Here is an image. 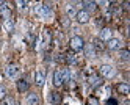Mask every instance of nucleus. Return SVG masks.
Segmentation results:
<instances>
[{"mask_svg": "<svg viewBox=\"0 0 130 105\" xmlns=\"http://www.w3.org/2000/svg\"><path fill=\"white\" fill-rule=\"evenodd\" d=\"M69 44H71V49H72L74 52L82 50V49H83V46H85V42H83V39H82L80 36H74V38H71Z\"/></svg>", "mask_w": 130, "mask_h": 105, "instance_id": "obj_1", "label": "nucleus"}, {"mask_svg": "<svg viewBox=\"0 0 130 105\" xmlns=\"http://www.w3.org/2000/svg\"><path fill=\"white\" fill-rule=\"evenodd\" d=\"M115 69H113V66H110V64H104V66H100V75L102 77H105V79H111V77H115Z\"/></svg>", "mask_w": 130, "mask_h": 105, "instance_id": "obj_2", "label": "nucleus"}, {"mask_svg": "<svg viewBox=\"0 0 130 105\" xmlns=\"http://www.w3.org/2000/svg\"><path fill=\"white\" fill-rule=\"evenodd\" d=\"M75 17H77V22H80V24H86V22L89 21V14L85 11V9H80V11H77Z\"/></svg>", "mask_w": 130, "mask_h": 105, "instance_id": "obj_3", "label": "nucleus"}, {"mask_svg": "<svg viewBox=\"0 0 130 105\" xmlns=\"http://www.w3.org/2000/svg\"><path fill=\"white\" fill-rule=\"evenodd\" d=\"M17 72H19V68L14 66V64L8 66V68L5 69V75H6V77H10V79H14L16 75H17Z\"/></svg>", "mask_w": 130, "mask_h": 105, "instance_id": "obj_4", "label": "nucleus"}, {"mask_svg": "<svg viewBox=\"0 0 130 105\" xmlns=\"http://www.w3.org/2000/svg\"><path fill=\"white\" fill-rule=\"evenodd\" d=\"M99 39H100L102 42L111 39V30H110V28H102L100 33H99Z\"/></svg>", "mask_w": 130, "mask_h": 105, "instance_id": "obj_5", "label": "nucleus"}, {"mask_svg": "<svg viewBox=\"0 0 130 105\" xmlns=\"http://www.w3.org/2000/svg\"><path fill=\"white\" fill-rule=\"evenodd\" d=\"M116 91H118L119 94H124V96H127V94L130 93L128 83H118V85H116Z\"/></svg>", "mask_w": 130, "mask_h": 105, "instance_id": "obj_6", "label": "nucleus"}, {"mask_svg": "<svg viewBox=\"0 0 130 105\" xmlns=\"http://www.w3.org/2000/svg\"><path fill=\"white\" fill-rule=\"evenodd\" d=\"M39 103V96L35 93H30L27 96V105H38Z\"/></svg>", "mask_w": 130, "mask_h": 105, "instance_id": "obj_7", "label": "nucleus"}, {"mask_svg": "<svg viewBox=\"0 0 130 105\" xmlns=\"http://www.w3.org/2000/svg\"><path fill=\"white\" fill-rule=\"evenodd\" d=\"M0 14H2V16H5L6 19L10 17V14H11V9H10V6H8V3H5V2H0Z\"/></svg>", "mask_w": 130, "mask_h": 105, "instance_id": "obj_8", "label": "nucleus"}, {"mask_svg": "<svg viewBox=\"0 0 130 105\" xmlns=\"http://www.w3.org/2000/svg\"><path fill=\"white\" fill-rule=\"evenodd\" d=\"M83 49H85V55L88 56V58H94V56H96V49L92 47V44L83 46Z\"/></svg>", "mask_w": 130, "mask_h": 105, "instance_id": "obj_9", "label": "nucleus"}, {"mask_svg": "<svg viewBox=\"0 0 130 105\" xmlns=\"http://www.w3.org/2000/svg\"><path fill=\"white\" fill-rule=\"evenodd\" d=\"M53 85H55V86H61V85H63L61 71H55V72H53Z\"/></svg>", "mask_w": 130, "mask_h": 105, "instance_id": "obj_10", "label": "nucleus"}, {"mask_svg": "<svg viewBox=\"0 0 130 105\" xmlns=\"http://www.w3.org/2000/svg\"><path fill=\"white\" fill-rule=\"evenodd\" d=\"M27 89H28V82L21 79V80H17V91L19 93H27Z\"/></svg>", "mask_w": 130, "mask_h": 105, "instance_id": "obj_11", "label": "nucleus"}, {"mask_svg": "<svg viewBox=\"0 0 130 105\" xmlns=\"http://www.w3.org/2000/svg\"><path fill=\"white\" fill-rule=\"evenodd\" d=\"M44 80H45V75H44V71H36V74H35V82H36V85H44Z\"/></svg>", "mask_w": 130, "mask_h": 105, "instance_id": "obj_12", "label": "nucleus"}, {"mask_svg": "<svg viewBox=\"0 0 130 105\" xmlns=\"http://www.w3.org/2000/svg\"><path fill=\"white\" fill-rule=\"evenodd\" d=\"M82 5L85 6V11L89 14L91 11H96V6H97V3L96 2H82Z\"/></svg>", "mask_w": 130, "mask_h": 105, "instance_id": "obj_13", "label": "nucleus"}, {"mask_svg": "<svg viewBox=\"0 0 130 105\" xmlns=\"http://www.w3.org/2000/svg\"><path fill=\"white\" fill-rule=\"evenodd\" d=\"M99 85H102V77H99V75H92V77L89 79V86L97 88Z\"/></svg>", "mask_w": 130, "mask_h": 105, "instance_id": "obj_14", "label": "nucleus"}, {"mask_svg": "<svg viewBox=\"0 0 130 105\" xmlns=\"http://www.w3.org/2000/svg\"><path fill=\"white\" fill-rule=\"evenodd\" d=\"M50 102H52L53 105H58V103L61 102V94H60V93H57V91L50 93Z\"/></svg>", "mask_w": 130, "mask_h": 105, "instance_id": "obj_15", "label": "nucleus"}, {"mask_svg": "<svg viewBox=\"0 0 130 105\" xmlns=\"http://www.w3.org/2000/svg\"><path fill=\"white\" fill-rule=\"evenodd\" d=\"M3 28H5L6 32H13V30H14V21H13V19H5Z\"/></svg>", "mask_w": 130, "mask_h": 105, "instance_id": "obj_16", "label": "nucleus"}, {"mask_svg": "<svg viewBox=\"0 0 130 105\" xmlns=\"http://www.w3.org/2000/svg\"><path fill=\"white\" fill-rule=\"evenodd\" d=\"M119 39H115V38H111V39L108 41V49H111V50H116V49H119Z\"/></svg>", "mask_w": 130, "mask_h": 105, "instance_id": "obj_17", "label": "nucleus"}, {"mask_svg": "<svg viewBox=\"0 0 130 105\" xmlns=\"http://www.w3.org/2000/svg\"><path fill=\"white\" fill-rule=\"evenodd\" d=\"M66 13H68L69 17H74V16L77 14V11H75V8H74V5H68V6H66Z\"/></svg>", "mask_w": 130, "mask_h": 105, "instance_id": "obj_18", "label": "nucleus"}, {"mask_svg": "<svg viewBox=\"0 0 130 105\" xmlns=\"http://www.w3.org/2000/svg\"><path fill=\"white\" fill-rule=\"evenodd\" d=\"M119 55H121V58H122V60H128L130 58V53H128V50L127 49H122V50H119Z\"/></svg>", "mask_w": 130, "mask_h": 105, "instance_id": "obj_19", "label": "nucleus"}, {"mask_svg": "<svg viewBox=\"0 0 130 105\" xmlns=\"http://www.w3.org/2000/svg\"><path fill=\"white\" fill-rule=\"evenodd\" d=\"M86 105H99V100L96 99V97H88V100H86Z\"/></svg>", "mask_w": 130, "mask_h": 105, "instance_id": "obj_20", "label": "nucleus"}, {"mask_svg": "<svg viewBox=\"0 0 130 105\" xmlns=\"http://www.w3.org/2000/svg\"><path fill=\"white\" fill-rule=\"evenodd\" d=\"M92 47L100 50V49H104V44H102V41H100V39H96V41H94V44H92Z\"/></svg>", "mask_w": 130, "mask_h": 105, "instance_id": "obj_21", "label": "nucleus"}, {"mask_svg": "<svg viewBox=\"0 0 130 105\" xmlns=\"http://www.w3.org/2000/svg\"><path fill=\"white\" fill-rule=\"evenodd\" d=\"M105 105H118V100H116V99H108V100L105 102Z\"/></svg>", "mask_w": 130, "mask_h": 105, "instance_id": "obj_22", "label": "nucleus"}, {"mask_svg": "<svg viewBox=\"0 0 130 105\" xmlns=\"http://www.w3.org/2000/svg\"><path fill=\"white\" fill-rule=\"evenodd\" d=\"M6 96V91H5V88H2V86H0V99H3Z\"/></svg>", "mask_w": 130, "mask_h": 105, "instance_id": "obj_23", "label": "nucleus"}, {"mask_svg": "<svg viewBox=\"0 0 130 105\" xmlns=\"http://www.w3.org/2000/svg\"><path fill=\"white\" fill-rule=\"evenodd\" d=\"M17 5H19V8H27V5H28V2H17Z\"/></svg>", "mask_w": 130, "mask_h": 105, "instance_id": "obj_24", "label": "nucleus"}]
</instances>
